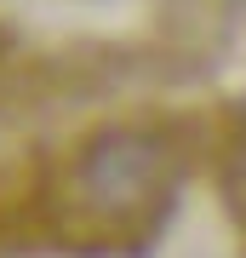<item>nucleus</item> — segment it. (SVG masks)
Listing matches in <instances>:
<instances>
[{
    "label": "nucleus",
    "instance_id": "f257e3e1",
    "mask_svg": "<svg viewBox=\"0 0 246 258\" xmlns=\"http://www.w3.org/2000/svg\"><path fill=\"white\" fill-rule=\"evenodd\" d=\"M86 189L98 195V207H109V212L137 207L143 195H155V149H149L143 138L103 144L98 155L86 161Z\"/></svg>",
    "mask_w": 246,
    "mask_h": 258
}]
</instances>
